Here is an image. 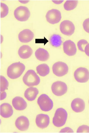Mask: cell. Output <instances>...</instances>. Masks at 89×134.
I'll use <instances>...</instances> for the list:
<instances>
[{"label":"cell","instance_id":"cell-12","mask_svg":"<svg viewBox=\"0 0 89 134\" xmlns=\"http://www.w3.org/2000/svg\"><path fill=\"white\" fill-rule=\"evenodd\" d=\"M36 124L38 127L45 129L47 127L50 123L49 116L44 114H39L36 116Z\"/></svg>","mask_w":89,"mask_h":134},{"label":"cell","instance_id":"cell-2","mask_svg":"<svg viewBox=\"0 0 89 134\" xmlns=\"http://www.w3.org/2000/svg\"><path fill=\"white\" fill-rule=\"evenodd\" d=\"M67 111L62 108L56 110L53 119V123L55 127H60L64 126L67 120Z\"/></svg>","mask_w":89,"mask_h":134},{"label":"cell","instance_id":"cell-8","mask_svg":"<svg viewBox=\"0 0 89 134\" xmlns=\"http://www.w3.org/2000/svg\"><path fill=\"white\" fill-rule=\"evenodd\" d=\"M53 93L56 96H61L67 92L68 87L65 83L61 81H57L53 84L51 86Z\"/></svg>","mask_w":89,"mask_h":134},{"label":"cell","instance_id":"cell-23","mask_svg":"<svg viewBox=\"0 0 89 134\" xmlns=\"http://www.w3.org/2000/svg\"><path fill=\"white\" fill-rule=\"evenodd\" d=\"M78 2V1H67L64 4L65 10L67 11L73 10L77 7Z\"/></svg>","mask_w":89,"mask_h":134},{"label":"cell","instance_id":"cell-28","mask_svg":"<svg viewBox=\"0 0 89 134\" xmlns=\"http://www.w3.org/2000/svg\"><path fill=\"white\" fill-rule=\"evenodd\" d=\"M83 26L84 30L87 33H89V18H87L84 20L83 24Z\"/></svg>","mask_w":89,"mask_h":134},{"label":"cell","instance_id":"cell-18","mask_svg":"<svg viewBox=\"0 0 89 134\" xmlns=\"http://www.w3.org/2000/svg\"><path fill=\"white\" fill-rule=\"evenodd\" d=\"M33 50L28 45H23L19 48L18 54L20 57L25 59L30 57L33 54Z\"/></svg>","mask_w":89,"mask_h":134},{"label":"cell","instance_id":"cell-31","mask_svg":"<svg viewBox=\"0 0 89 134\" xmlns=\"http://www.w3.org/2000/svg\"><path fill=\"white\" fill-rule=\"evenodd\" d=\"M7 97V93L5 92H1V100L5 99Z\"/></svg>","mask_w":89,"mask_h":134},{"label":"cell","instance_id":"cell-7","mask_svg":"<svg viewBox=\"0 0 89 134\" xmlns=\"http://www.w3.org/2000/svg\"><path fill=\"white\" fill-rule=\"evenodd\" d=\"M74 77L79 83H86L89 79V71L85 68L80 67L76 70L74 73Z\"/></svg>","mask_w":89,"mask_h":134},{"label":"cell","instance_id":"cell-33","mask_svg":"<svg viewBox=\"0 0 89 134\" xmlns=\"http://www.w3.org/2000/svg\"></svg>","mask_w":89,"mask_h":134},{"label":"cell","instance_id":"cell-25","mask_svg":"<svg viewBox=\"0 0 89 134\" xmlns=\"http://www.w3.org/2000/svg\"><path fill=\"white\" fill-rule=\"evenodd\" d=\"M9 11L8 7L5 4L1 3V18L5 17L8 15Z\"/></svg>","mask_w":89,"mask_h":134},{"label":"cell","instance_id":"cell-29","mask_svg":"<svg viewBox=\"0 0 89 134\" xmlns=\"http://www.w3.org/2000/svg\"><path fill=\"white\" fill-rule=\"evenodd\" d=\"M60 132L61 133H73L74 132V131L72 129L70 128L69 127H66L62 129L60 131Z\"/></svg>","mask_w":89,"mask_h":134},{"label":"cell","instance_id":"cell-11","mask_svg":"<svg viewBox=\"0 0 89 134\" xmlns=\"http://www.w3.org/2000/svg\"><path fill=\"white\" fill-rule=\"evenodd\" d=\"M63 47L64 52L68 56H74L76 54V46L75 43L71 40H67L64 42Z\"/></svg>","mask_w":89,"mask_h":134},{"label":"cell","instance_id":"cell-26","mask_svg":"<svg viewBox=\"0 0 89 134\" xmlns=\"http://www.w3.org/2000/svg\"><path fill=\"white\" fill-rule=\"evenodd\" d=\"M88 44V42L86 40L84 39H82L80 40L77 43V46H78V48L80 51L82 52H84V49L86 45Z\"/></svg>","mask_w":89,"mask_h":134},{"label":"cell","instance_id":"cell-9","mask_svg":"<svg viewBox=\"0 0 89 134\" xmlns=\"http://www.w3.org/2000/svg\"><path fill=\"white\" fill-rule=\"evenodd\" d=\"M47 21L52 24L59 23L61 19V14L60 11L53 9L47 12L46 15Z\"/></svg>","mask_w":89,"mask_h":134},{"label":"cell","instance_id":"cell-16","mask_svg":"<svg viewBox=\"0 0 89 134\" xmlns=\"http://www.w3.org/2000/svg\"><path fill=\"white\" fill-rule=\"evenodd\" d=\"M12 104L15 109L19 111L25 110L27 106L25 101L22 98L19 97H17L13 98Z\"/></svg>","mask_w":89,"mask_h":134},{"label":"cell","instance_id":"cell-3","mask_svg":"<svg viewBox=\"0 0 89 134\" xmlns=\"http://www.w3.org/2000/svg\"><path fill=\"white\" fill-rule=\"evenodd\" d=\"M23 81L25 85L32 87L39 84L40 79L34 71L29 70L23 77Z\"/></svg>","mask_w":89,"mask_h":134},{"label":"cell","instance_id":"cell-24","mask_svg":"<svg viewBox=\"0 0 89 134\" xmlns=\"http://www.w3.org/2000/svg\"><path fill=\"white\" fill-rule=\"evenodd\" d=\"M9 83L4 76H1V91L4 92L8 88Z\"/></svg>","mask_w":89,"mask_h":134},{"label":"cell","instance_id":"cell-30","mask_svg":"<svg viewBox=\"0 0 89 134\" xmlns=\"http://www.w3.org/2000/svg\"><path fill=\"white\" fill-rule=\"evenodd\" d=\"M84 52L89 57V44H88L85 47Z\"/></svg>","mask_w":89,"mask_h":134},{"label":"cell","instance_id":"cell-4","mask_svg":"<svg viewBox=\"0 0 89 134\" xmlns=\"http://www.w3.org/2000/svg\"><path fill=\"white\" fill-rule=\"evenodd\" d=\"M38 103L42 110L48 111L52 109L53 103L50 98L46 94L40 95L38 99Z\"/></svg>","mask_w":89,"mask_h":134},{"label":"cell","instance_id":"cell-6","mask_svg":"<svg viewBox=\"0 0 89 134\" xmlns=\"http://www.w3.org/2000/svg\"><path fill=\"white\" fill-rule=\"evenodd\" d=\"M53 74L58 77H62L69 71V67L66 63L62 62H56L53 66Z\"/></svg>","mask_w":89,"mask_h":134},{"label":"cell","instance_id":"cell-27","mask_svg":"<svg viewBox=\"0 0 89 134\" xmlns=\"http://www.w3.org/2000/svg\"><path fill=\"white\" fill-rule=\"evenodd\" d=\"M78 133H89V127L87 125H83L80 126L77 129Z\"/></svg>","mask_w":89,"mask_h":134},{"label":"cell","instance_id":"cell-5","mask_svg":"<svg viewBox=\"0 0 89 134\" xmlns=\"http://www.w3.org/2000/svg\"><path fill=\"white\" fill-rule=\"evenodd\" d=\"M14 15L18 20L25 21L28 20L30 16V12L27 7L20 6L15 10Z\"/></svg>","mask_w":89,"mask_h":134},{"label":"cell","instance_id":"cell-14","mask_svg":"<svg viewBox=\"0 0 89 134\" xmlns=\"http://www.w3.org/2000/svg\"><path fill=\"white\" fill-rule=\"evenodd\" d=\"M15 125L20 131H26L29 127V121L28 118L25 116H20L16 120Z\"/></svg>","mask_w":89,"mask_h":134},{"label":"cell","instance_id":"cell-19","mask_svg":"<svg viewBox=\"0 0 89 134\" xmlns=\"http://www.w3.org/2000/svg\"><path fill=\"white\" fill-rule=\"evenodd\" d=\"M38 94V88L31 87L27 88L25 92L24 97L28 100L32 101L35 100Z\"/></svg>","mask_w":89,"mask_h":134},{"label":"cell","instance_id":"cell-13","mask_svg":"<svg viewBox=\"0 0 89 134\" xmlns=\"http://www.w3.org/2000/svg\"><path fill=\"white\" fill-rule=\"evenodd\" d=\"M34 33L30 30L25 29L21 31L18 35L19 41L22 43H27L30 42L34 37Z\"/></svg>","mask_w":89,"mask_h":134},{"label":"cell","instance_id":"cell-21","mask_svg":"<svg viewBox=\"0 0 89 134\" xmlns=\"http://www.w3.org/2000/svg\"><path fill=\"white\" fill-rule=\"evenodd\" d=\"M36 70L39 74L42 77L46 76L50 72L49 67L45 64H41L37 66Z\"/></svg>","mask_w":89,"mask_h":134},{"label":"cell","instance_id":"cell-32","mask_svg":"<svg viewBox=\"0 0 89 134\" xmlns=\"http://www.w3.org/2000/svg\"><path fill=\"white\" fill-rule=\"evenodd\" d=\"M54 3L56 4H60L61 3H62L63 2V1H53Z\"/></svg>","mask_w":89,"mask_h":134},{"label":"cell","instance_id":"cell-15","mask_svg":"<svg viewBox=\"0 0 89 134\" xmlns=\"http://www.w3.org/2000/svg\"><path fill=\"white\" fill-rule=\"evenodd\" d=\"M71 106L74 111L79 113L83 111L85 109V102L81 98H75L72 101Z\"/></svg>","mask_w":89,"mask_h":134},{"label":"cell","instance_id":"cell-22","mask_svg":"<svg viewBox=\"0 0 89 134\" xmlns=\"http://www.w3.org/2000/svg\"><path fill=\"white\" fill-rule=\"evenodd\" d=\"M50 42L53 47H60L62 43L61 37L58 35H53L50 38Z\"/></svg>","mask_w":89,"mask_h":134},{"label":"cell","instance_id":"cell-20","mask_svg":"<svg viewBox=\"0 0 89 134\" xmlns=\"http://www.w3.org/2000/svg\"><path fill=\"white\" fill-rule=\"evenodd\" d=\"M36 58L41 61H46L49 58V54L48 51L42 48H39L35 52Z\"/></svg>","mask_w":89,"mask_h":134},{"label":"cell","instance_id":"cell-17","mask_svg":"<svg viewBox=\"0 0 89 134\" xmlns=\"http://www.w3.org/2000/svg\"><path fill=\"white\" fill-rule=\"evenodd\" d=\"M13 110L12 106L8 103H3L1 105V115L5 118L12 116Z\"/></svg>","mask_w":89,"mask_h":134},{"label":"cell","instance_id":"cell-10","mask_svg":"<svg viewBox=\"0 0 89 134\" xmlns=\"http://www.w3.org/2000/svg\"><path fill=\"white\" fill-rule=\"evenodd\" d=\"M60 30L63 34L70 36L75 32V25L70 21H63L60 24Z\"/></svg>","mask_w":89,"mask_h":134},{"label":"cell","instance_id":"cell-1","mask_svg":"<svg viewBox=\"0 0 89 134\" xmlns=\"http://www.w3.org/2000/svg\"><path fill=\"white\" fill-rule=\"evenodd\" d=\"M25 68L24 65L21 62L13 63L8 68L7 71L8 76L11 79L18 78L22 74Z\"/></svg>","mask_w":89,"mask_h":134}]
</instances>
